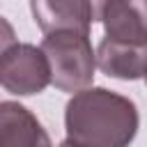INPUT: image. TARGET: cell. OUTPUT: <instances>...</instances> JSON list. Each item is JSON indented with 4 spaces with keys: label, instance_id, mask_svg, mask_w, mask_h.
<instances>
[{
    "label": "cell",
    "instance_id": "3957f363",
    "mask_svg": "<svg viewBox=\"0 0 147 147\" xmlns=\"http://www.w3.org/2000/svg\"><path fill=\"white\" fill-rule=\"evenodd\" d=\"M51 85V64L41 46L14 44L0 55V87L16 96H32Z\"/></svg>",
    "mask_w": 147,
    "mask_h": 147
},
{
    "label": "cell",
    "instance_id": "7a4b0ae2",
    "mask_svg": "<svg viewBox=\"0 0 147 147\" xmlns=\"http://www.w3.org/2000/svg\"><path fill=\"white\" fill-rule=\"evenodd\" d=\"M41 51L51 64V85H55L60 92L76 94L92 85L96 53L92 51L90 34L74 30L51 32L44 37Z\"/></svg>",
    "mask_w": 147,
    "mask_h": 147
},
{
    "label": "cell",
    "instance_id": "6da1fadb",
    "mask_svg": "<svg viewBox=\"0 0 147 147\" xmlns=\"http://www.w3.org/2000/svg\"><path fill=\"white\" fill-rule=\"evenodd\" d=\"M136 103L108 87H85L64 106L67 138L85 147H129L138 133Z\"/></svg>",
    "mask_w": 147,
    "mask_h": 147
},
{
    "label": "cell",
    "instance_id": "9c48e42d",
    "mask_svg": "<svg viewBox=\"0 0 147 147\" xmlns=\"http://www.w3.org/2000/svg\"><path fill=\"white\" fill-rule=\"evenodd\" d=\"M92 2V9H94V23L99 21L101 23V16H103V9H106V5L110 2V0H90Z\"/></svg>",
    "mask_w": 147,
    "mask_h": 147
},
{
    "label": "cell",
    "instance_id": "5b68a950",
    "mask_svg": "<svg viewBox=\"0 0 147 147\" xmlns=\"http://www.w3.org/2000/svg\"><path fill=\"white\" fill-rule=\"evenodd\" d=\"M0 147H53V142L30 108L0 101Z\"/></svg>",
    "mask_w": 147,
    "mask_h": 147
},
{
    "label": "cell",
    "instance_id": "30bf717a",
    "mask_svg": "<svg viewBox=\"0 0 147 147\" xmlns=\"http://www.w3.org/2000/svg\"><path fill=\"white\" fill-rule=\"evenodd\" d=\"M57 147H85V145H80V142H74V140H69V138H67V140H64V142H60Z\"/></svg>",
    "mask_w": 147,
    "mask_h": 147
},
{
    "label": "cell",
    "instance_id": "8992f818",
    "mask_svg": "<svg viewBox=\"0 0 147 147\" xmlns=\"http://www.w3.org/2000/svg\"><path fill=\"white\" fill-rule=\"evenodd\" d=\"M96 67L119 80H138L147 74V44H131L103 37L96 48Z\"/></svg>",
    "mask_w": 147,
    "mask_h": 147
},
{
    "label": "cell",
    "instance_id": "277c9868",
    "mask_svg": "<svg viewBox=\"0 0 147 147\" xmlns=\"http://www.w3.org/2000/svg\"><path fill=\"white\" fill-rule=\"evenodd\" d=\"M30 9L44 34L60 30L90 34L94 23V9L90 0H30Z\"/></svg>",
    "mask_w": 147,
    "mask_h": 147
},
{
    "label": "cell",
    "instance_id": "8fae6325",
    "mask_svg": "<svg viewBox=\"0 0 147 147\" xmlns=\"http://www.w3.org/2000/svg\"><path fill=\"white\" fill-rule=\"evenodd\" d=\"M145 83H147V74H145Z\"/></svg>",
    "mask_w": 147,
    "mask_h": 147
},
{
    "label": "cell",
    "instance_id": "ba28073f",
    "mask_svg": "<svg viewBox=\"0 0 147 147\" xmlns=\"http://www.w3.org/2000/svg\"><path fill=\"white\" fill-rule=\"evenodd\" d=\"M14 44H16V32H14L11 23H9L5 16H0V55H2L9 46H14Z\"/></svg>",
    "mask_w": 147,
    "mask_h": 147
},
{
    "label": "cell",
    "instance_id": "52a82bcc",
    "mask_svg": "<svg viewBox=\"0 0 147 147\" xmlns=\"http://www.w3.org/2000/svg\"><path fill=\"white\" fill-rule=\"evenodd\" d=\"M101 23L108 39L147 44V0H110Z\"/></svg>",
    "mask_w": 147,
    "mask_h": 147
}]
</instances>
